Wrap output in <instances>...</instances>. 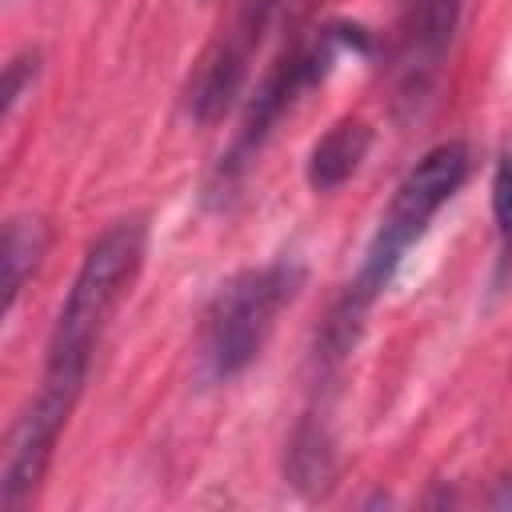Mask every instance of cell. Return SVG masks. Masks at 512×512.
I'll return each mask as SVG.
<instances>
[{
    "instance_id": "cell-10",
    "label": "cell",
    "mask_w": 512,
    "mask_h": 512,
    "mask_svg": "<svg viewBox=\"0 0 512 512\" xmlns=\"http://www.w3.org/2000/svg\"><path fill=\"white\" fill-rule=\"evenodd\" d=\"M492 224H496V268H492V288L504 292L512 280V144L496 156L492 168Z\"/></svg>"
},
{
    "instance_id": "cell-1",
    "label": "cell",
    "mask_w": 512,
    "mask_h": 512,
    "mask_svg": "<svg viewBox=\"0 0 512 512\" xmlns=\"http://www.w3.org/2000/svg\"><path fill=\"white\" fill-rule=\"evenodd\" d=\"M368 48H372V36H368V28H360V24H324L320 32L296 40V44L264 72V80H260L256 92L248 96L244 120H240V128H236L228 152H224L220 164L212 168L208 196H212V200H228L232 188L244 180L248 164L256 160V152L264 148V140L272 136V128L296 108V100L308 96L316 84H324L340 56H348V52H368Z\"/></svg>"
},
{
    "instance_id": "cell-11",
    "label": "cell",
    "mask_w": 512,
    "mask_h": 512,
    "mask_svg": "<svg viewBox=\"0 0 512 512\" xmlns=\"http://www.w3.org/2000/svg\"><path fill=\"white\" fill-rule=\"evenodd\" d=\"M40 76V52H16L8 64H4V84H0V108H4V120H12L16 104L24 100V92L36 84Z\"/></svg>"
},
{
    "instance_id": "cell-4",
    "label": "cell",
    "mask_w": 512,
    "mask_h": 512,
    "mask_svg": "<svg viewBox=\"0 0 512 512\" xmlns=\"http://www.w3.org/2000/svg\"><path fill=\"white\" fill-rule=\"evenodd\" d=\"M144 248H148L144 216H124L88 244L72 276V288L56 312V324L48 336V364H92L100 328L108 324L112 308L136 280L144 264Z\"/></svg>"
},
{
    "instance_id": "cell-8",
    "label": "cell",
    "mask_w": 512,
    "mask_h": 512,
    "mask_svg": "<svg viewBox=\"0 0 512 512\" xmlns=\"http://www.w3.org/2000/svg\"><path fill=\"white\" fill-rule=\"evenodd\" d=\"M48 252V224L36 216H12L4 224L0 240V268H4V312L16 308L24 280L36 272V264Z\"/></svg>"
},
{
    "instance_id": "cell-2",
    "label": "cell",
    "mask_w": 512,
    "mask_h": 512,
    "mask_svg": "<svg viewBox=\"0 0 512 512\" xmlns=\"http://www.w3.org/2000/svg\"><path fill=\"white\" fill-rule=\"evenodd\" d=\"M468 168H472V152L464 140H444V144L428 148L396 184V192H392V200H388V208H384V216L368 240L360 272L348 280V288L336 300H344L352 312L368 316L376 296L392 284L408 248L424 236L428 220L460 192V184L468 180Z\"/></svg>"
},
{
    "instance_id": "cell-5",
    "label": "cell",
    "mask_w": 512,
    "mask_h": 512,
    "mask_svg": "<svg viewBox=\"0 0 512 512\" xmlns=\"http://www.w3.org/2000/svg\"><path fill=\"white\" fill-rule=\"evenodd\" d=\"M88 364H48L44 360V380L36 388V396L28 400V408L16 416V424L8 428V444H4V468H0V504L8 512L24 508L48 464L56 452V440L80 400Z\"/></svg>"
},
{
    "instance_id": "cell-6",
    "label": "cell",
    "mask_w": 512,
    "mask_h": 512,
    "mask_svg": "<svg viewBox=\"0 0 512 512\" xmlns=\"http://www.w3.org/2000/svg\"><path fill=\"white\" fill-rule=\"evenodd\" d=\"M460 8L464 0H412L408 16L400 24V40H396V56H392V80H396V104L416 112L436 76L440 64L448 56L452 32L460 24Z\"/></svg>"
},
{
    "instance_id": "cell-3",
    "label": "cell",
    "mask_w": 512,
    "mask_h": 512,
    "mask_svg": "<svg viewBox=\"0 0 512 512\" xmlns=\"http://www.w3.org/2000/svg\"><path fill=\"white\" fill-rule=\"evenodd\" d=\"M304 268L288 256L260 268H244L216 288L204 308L196 336V376L204 384H224L240 376L276 328V316L296 300Z\"/></svg>"
},
{
    "instance_id": "cell-7",
    "label": "cell",
    "mask_w": 512,
    "mask_h": 512,
    "mask_svg": "<svg viewBox=\"0 0 512 512\" xmlns=\"http://www.w3.org/2000/svg\"><path fill=\"white\" fill-rule=\"evenodd\" d=\"M368 144H372V128H368L364 120H352V116H348V120L332 124V128L312 144V152H308V168H304L308 184H312L316 192L340 188V184L352 180V172L364 164Z\"/></svg>"
},
{
    "instance_id": "cell-9",
    "label": "cell",
    "mask_w": 512,
    "mask_h": 512,
    "mask_svg": "<svg viewBox=\"0 0 512 512\" xmlns=\"http://www.w3.org/2000/svg\"><path fill=\"white\" fill-rule=\"evenodd\" d=\"M336 476L332 440L316 420H304L288 440V480L304 496H324Z\"/></svg>"
},
{
    "instance_id": "cell-12",
    "label": "cell",
    "mask_w": 512,
    "mask_h": 512,
    "mask_svg": "<svg viewBox=\"0 0 512 512\" xmlns=\"http://www.w3.org/2000/svg\"><path fill=\"white\" fill-rule=\"evenodd\" d=\"M308 0H244V12L264 28V32H272L280 20H288L296 8H304Z\"/></svg>"
}]
</instances>
